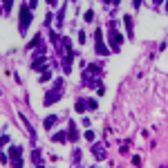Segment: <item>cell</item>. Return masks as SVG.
Segmentation results:
<instances>
[{"label": "cell", "mask_w": 168, "mask_h": 168, "mask_svg": "<svg viewBox=\"0 0 168 168\" xmlns=\"http://www.w3.org/2000/svg\"><path fill=\"white\" fill-rule=\"evenodd\" d=\"M41 67H45V56L43 58H34V63H31V70H41Z\"/></svg>", "instance_id": "5b68a950"}, {"label": "cell", "mask_w": 168, "mask_h": 168, "mask_svg": "<svg viewBox=\"0 0 168 168\" xmlns=\"http://www.w3.org/2000/svg\"><path fill=\"white\" fill-rule=\"evenodd\" d=\"M166 11H168V2H166Z\"/></svg>", "instance_id": "e0dca14e"}, {"label": "cell", "mask_w": 168, "mask_h": 168, "mask_svg": "<svg viewBox=\"0 0 168 168\" xmlns=\"http://www.w3.org/2000/svg\"><path fill=\"white\" fill-rule=\"evenodd\" d=\"M76 137H79V132H76V123L70 121V139H72V141H76Z\"/></svg>", "instance_id": "52a82bcc"}, {"label": "cell", "mask_w": 168, "mask_h": 168, "mask_svg": "<svg viewBox=\"0 0 168 168\" xmlns=\"http://www.w3.org/2000/svg\"><path fill=\"white\" fill-rule=\"evenodd\" d=\"M83 18H85V20H87V23H90V20H92V18H94V11H92V9H90V11H85V16H83Z\"/></svg>", "instance_id": "9a60e30c"}, {"label": "cell", "mask_w": 168, "mask_h": 168, "mask_svg": "<svg viewBox=\"0 0 168 168\" xmlns=\"http://www.w3.org/2000/svg\"><path fill=\"white\" fill-rule=\"evenodd\" d=\"M38 81H41V83H45V81H49V72H43V74H41V79H38Z\"/></svg>", "instance_id": "4fadbf2b"}, {"label": "cell", "mask_w": 168, "mask_h": 168, "mask_svg": "<svg viewBox=\"0 0 168 168\" xmlns=\"http://www.w3.org/2000/svg\"><path fill=\"white\" fill-rule=\"evenodd\" d=\"M29 23H31V9L23 5V11H20V34H25L29 29Z\"/></svg>", "instance_id": "6da1fadb"}, {"label": "cell", "mask_w": 168, "mask_h": 168, "mask_svg": "<svg viewBox=\"0 0 168 168\" xmlns=\"http://www.w3.org/2000/svg\"><path fill=\"white\" fill-rule=\"evenodd\" d=\"M9 155H11V159H14V161H20V155H23V148L20 146H14L9 150Z\"/></svg>", "instance_id": "277c9868"}, {"label": "cell", "mask_w": 168, "mask_h": 168, "mask_svg": "<svg viewBox=\"0 0 168 168\" xmlns=\"http://www.w3.org/2000/svg\"><path fill=\"white\" fill-rule=\"evenodd\" d=\"M56 121H58V117H56V114H54V117H47V119H45V130H49Z\"/></svg>", "instance_id": "9c48e42d"}, {"label": "cell", "mask_w": 168, "mask_h": 168, "mask_svg": "<svg viewBox=\"0 0 168 168\" xmlns=\"http://www.w3.org/2000/svg\"><path fill=\"white\" fill-rule=\"evenodd\" d=\"M61 99V87H54V90H49L45 94V99H43V105H52V103H56Z\"/></svg>", "instance_id": "7a4b0ae2"}, {"label": "cell", "mask_w": 168, "mask_h": 168, "mask_svg": "<svg viewBox=\"0 0 168 168\" xmlns=\"http://www.w3.org/2000/svg\"><path fill=\"white\" fill-rule=\"evenodd\" d=\"M74 108H76V112H83V110L87 108V103H83L81 99H79V101H76V105H74Z\"/></svg>", "instance_id": "8fae6325"}, {"label": "cell", "mask_w": 168, "mask_h": 168, "mask_svg": "<svg viewBox=\"0 0 168 168\" xmlns=\"http://www.w3.org/2000/svg\"><path fill=\"white\" fill-rule=\"evenodd\" d=\"M123 23H126V27H128V36L132 38V18H130V16H123Z\"/></svg>", "instance_id": "ba28073f"}, {"label": "cell", "mask_w": 168, "mask_h": 168, "mask_svg": "<svg viewBox=\"0 0 168 168\" xmlns=\"http://www.w3.org/2000/svg\"><path fill=\"white\" fill-rule=\"evenodd\" d=\"M85 139H87V141H94V132H92V130H87V132H85Z\"/></svg>", "instance_id": "2e32d148"}, {"label": "cell", "mask_w": 168, "mask_h": 168, "mask_svg": "<svg viewBox=\"0 0 168 168\" xmlns=\"http://www.w3.org/2000/svg\"><path fill=\"white\" fill-rule=\"evenodd\" d=\"M92 155L97 159H105V150H103L101 143H94V146H92Z\"/></svg>", "instance_id": "3957f363"}, {"label": "cell", "mask_w": 168, "mask_h": 168, "mask_svg": "<svg viewBox=\"0 0 168 168\" xmlns=\"http://www.w3.org/2000/svg\"><path fill=\"white\" fill-rule=\"evenodd\" d=\"M65 132H58V135H54V137H52V141H65Z\"/></svg>", "instance_id": "7c38bea8"}, {"label": "cell", "mask_w": 168, "mask_h": 168, "mask_svg": "<svg viewBox=\"0 0 168 168\" xmlns=\"http://www.w3.org/2000/svg\"><path fill=\"white\" fill-rule=\"evenodd\" d=\"M31 161L36 164V166H41V161H43V157H41V150H38V148H36L34 153H31Z\"/></svg>", "instance_id": "8992f818"}, {"label": "cell", "mask_w": 168, "mask_h": 168, "mask_svg": "<svg viewBox=\"0 0 168 168\" xmlns=\"http://www.w3.org/2000/svg\"><path fill=\"white\" fill-rule=\"evenodd\" d=\"M97 54H110V49H108L103 43H97Z\"/></svg>", "instance_id": "30bf717a"}, {"label": "cell", "mask_w": 168, "mask_h": 168, "mask_svg": "<svg viewBox=\"0 0 168 168\" xmlns=\"http://www.w3.org/2000/svg\"><path fill=\"white\" fill-rule=\"evenodd\" d=\"M2 9H5V14H9V11H11V2H9V0L2 2Z\"/></svg>", "instance_id": "5bb4252c"}]
</instances>
